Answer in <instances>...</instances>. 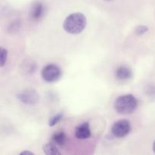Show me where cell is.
<instances>
[{"mask_svg": "<svg viewBox=\"0 0 155 155\" xmlns=\"http://www.w3.org/2000/svg\"><path fill=\"white\" fill-rule=\"evenodd\" d=\"M86 18L82 13H73L65 18L63 27L67 33L70 34H79L86 28Z\"/></svg>", "mask_w": 155, "mask_h": 155, "instance_id": "obj_1", "label": "cell"}, {"mask_svg": "<svg viewBox=\"0 0 155 155\" xmlns=\"http://www.w3.org/2000/svg\"><path fill=\"white\" fill-rule=\"evenodd\" d=\"M138 107V100L133 95H125L117 98L114 109L120 114H130Z\"/></svg>", "mask_w": 155, "mask_h": 155, "instance_id": "obj_2", "label": "cell"}, {"mask_svg": "<svg viewBox=\"0 0 155 155\" xmlns=\"http://www.w3.org/2000/svg\"><path fill=\"white\" fill-rule=\"evenodd\" d=\"M62 71L58 66L54 64H49L42 68L41 76L47 83H54L61 78Z\"/></svg>", "mask_w": 155, "mask_h": 155, "instance_id": "obj_3", "label": "cell"}, {"mask_svg": "<svg viewBox=\"0 0 155 155\" xmlns=\"http://www.w3.org/2000/svg\"><path fill=\"white\" fill-rule=\"evenodd\" d=\"M131 131V124L127 120H121L115 122L111 128V132L117 138H124Z\"/></svg>", "mask_w": 155, "mask_h": 155, "instance_id": "obj_4", "label": "cell"}, {"mask_svg": "<svg viewBox=\"0 0 155 155\" xmlns=\"http://www.w3.org/2000/svg\"><path fill=\"white\" fill-rule=\"evenodd\" d=\"M17 98L26 104H35L39 100V94L34 89H25L18 93Z\"/></svg>", "mask_w": 155, "mask_h": 155, "instance_id": "obj_5", "label": "cell"}, {"mask_svg": "<svg viewBox=\"0 0 155 155\" xmlns=\"http://www.w3.org/2000/svg\"><path fill=\"white\" fill-rule=\"evenodd\" d=\"M45 12V5L41 2H35L30 10V16L33 21H39L42 19Z\"/></svg>", "mask_w": 155, "mask_h": 155, "instance_id": "obj_6", "label": "cell"}, {"mask_svg": "<svg viewBox=\"0 0 155 155\" xmlns=\"http://www.w3.org/2000/svg\"><path fill=\"white\" fill-rule=\"evenodd\" d=\"M75 136L78 139H87L91 136L90 126L88 122L83 123L76 128Z\"/></svg>", "mask_w": 155, "mask_h": 155, "instance_id": "obj_7", "label": "cell"}, {"mask_svg": "<svg viewBox=\"0 0 155 155\" xmlns=\"http://www.w3.org/2000/svg\"><path fill=\"white\" fill-rule=\"evenodd\" d=\"M133 77V72L129 68L125 66H121L117 69L116 78L119 81H128Z\"/></svg>", "mask_w": 155, "mask_h": 155, "instance_id": "obj_8", "label": "cell"}, {"mask_svg": "<svg viewBox=\"0 0 155 155\" xmlns=\"http://www.w3.org/2000/svg\"><path fill=\"white\" fill-rule=\"evenodd\" d=\"M68 138L66 134L63 132H58L54 133L51 137V142L57 146H64L66 145Z\"/></svg>", "mask_w": 155, "mask_h": 155, "instance_id": "obj_9", "label": "cell"}, {"mask_svg": "<svg viewBox=\"0 0 155 155\" xmlns=\"http://www.w3.org/2000/svg\"><path fill=\"white\" fill-rule=\"evenodd\" d=\"M43 151L45 154L48 155H59L61 154L60 151L58 149L57 145L52 142L45 144L43 146Z\"/></svg>", "mask_w": 155, "mask_h": 155, "instance_id": "obj_10", "label": "cell"}, {"mask_svg": "<svg viewBox=\"0 0 155 155\" xmlns=\"http://www.w3.org/2000/svg\"><path fill=\"white\" fill-rule=\"evenodd\" d=\"M23 65L25 66L24 68H23V71H24V72H27V74H31V73L36 71V63L31 61H27V63L24 64Z\"/></svg>", "mask_w": 155, "mask_h": 155, "instance_id": "obj_11", "label": "cell"}, {"mask_svg": "<svg viewBox=\"0 0 155 155\" xmlns=\"http://www.w3.org/2000/svg\"><path fill=\"white\" fill-rule=\"evenodd\" d=\"M8 59V51L5 48L0 47V68L5 64Z\"/></svg>", "mask_w": 155, "mask_h": 155, "instance_id": "obj_12", "label": "cell"}, {"mask_svg": "<svg viewBox=\"0 0 155 155\" xmlns=\"http://www.w3.org/2000/svg\"><path fill=\"white\" fill-rule=\"evenodd\" d=\"M62 117H63V114L62 113H59L58 114L54 115V116L51 117L49 119V121H48V125L50 127H54L61 120Z\"/></svg>", "mask_w": 155, "mask_h": 155, "instance_id": "obj_13", "label": "cell"}, {"mask_svg": "<svg viewBox=\"0 0 155 155\" xmlns=\"http://www.w3.org/2000/svg\"><path fill=\"white\" fill-rule=\"evenodd\" d=\"M148 30V27L144 25H140V26H138V27H136V30H135V33H136L137 35H142L144 34V33H146Z\"/></svg>", "mask_w": 155, "mask_h": 155, "instance_id": "obj_14", "label": "cell"}, {"mask_svg": "<svg viewBox=\"0 0 155 155\" xmlns=\"http://www.w3.org/2000/svg\"><path fill=\"white\" fill-rule=\"evenodd\" d=\"M18 28H19V26L18 25V23H14V24H12V25H11V27H10V29L12 30H17Z\"/></svg>", "mask_w": 155, "mask_h": 155, "instance_id": "obj_15", "label": "cell"}, {"mask_svg": "<svg viewBox=\"0 0 155 155\" xmlns=\"http://www.w3.org/2000/svg\"><path fill=\"white\" fill-rule=\"evenodd\" d=\"M21 154H33V153L30 152V151H22V152L21 153Z\"/></svg>", "mask_w": 155, "mask_h": 155, "instance_id": "obj_16", "label": "cell"}, {"mask_svg": "<svg viewBox=\"0 0 155 155\" xmlns=\"http://www.w3.org/2000/svg\"><path fill=\"white\" fill-rule=\"evenodd\" d=\"M153 151L155 153V141L154 142V143H153Z\"/></svg>", "mask_w": 155, "mask_h": 155, "instance_id": "obj_17", "label": "cell"}]
</instances>
